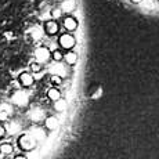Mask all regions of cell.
Listing matches in <instances>:
<instances>
[{
    "label": "cell",
    "mask_w": 159,
    "mask_h": 159,
    "mask_svg": "<svg viewBox=\"0 0 159 159\" xmlns=\"http://www.w3.org/2000/svg\"><path fill=\"white\" fill-rule=\"evenodd\" d=\"M36 140L32 137V134H22V136L18 139V145H20V148L21 149H24V151H26V152H29V151H32V149H35V147H36Z\"/></svg>",
    "instance_id": "1"
},
{
    "label": "cell",
    "mask_w": 159,
    "mask_h": 159,
    "mask_svg": "<svg viewBox=\"0 0 159 159\" xmlns=\"http://www.w3.org/2000/svg\"><path fill=\"white\" fill-rule=\"evenodd\" d=\"M35 58H36V62L46 64V62H48V61H50L51 51L48 50L47 47H38L35 50Z\"/></svg>",
    "instance_id": "2"
},
{
    "label": "cell",
    "mask_w": 159,
    "mask_h": 159,
    "mask_svg": "<svg viewBox=\"0 0 159 159\" xmlns=\"http://www.w3.org/2000/svg\"><path fill=\"white\" fill-rule=\"evenodd\" d=\"M58 43H60V46L62 48H65V50H71L73 46H75L76 40L69 33H62V35L60 36V39H58Z\"/></svg>",
    "instance_id": "3"
},
{
    "label": "cell",
    "mask_w": 159,
    "mask_h": 159,
    "mask_svg": "<svg viewBox=\"0 0 159 159\" xmlns=\"http://www.w3.org/2000/svg\"><path fill=\"white\" fill-rule=\"evenodd\" d=\"M18 80H20V84L22 87H30L33 84V82H35V78H33L32 73L29 72H22L20 76H18Z\"/></svg>",
    "instance_id": "4"
},
{
    "label": "cell",
    "mask_w": 159,
    "mask_h": 159,
    "mask_svg": "<svg viewBox=\"0 0 159 159\" xmlns=\"http://www.w3.org/2000/svg\"><path fill=\"white\" fill-rule=\"evenodd\" d=\"M13 102L15 105H20L24 107L28 104V96H26L25 91H15L14 96H13Z\"/></svg>",
    "instance_id": "5"
},
{
    "label": "cell",
    "mask_w": 159,
    "mask_h": 159,
    "mask_svg": "<svg viewBox=\"0 0 159 159\" xmlns=\"http://www.w3.org/2000/svg\"><path fill=\"white\" fill-rule=\"evenodd\" d=\"M58 24H57V21H54V20H48V21H46V24H44V32L47 33V35H56V33L58 32Z\"/></svg>",
    "instance_id": "6"
},
{
    "label": "cell",
    "mask_w": 159,
    "mask_h": 159,
    "mask_svg": "<svg viewBox=\"0 0 159 159\" xmlns=\"http://www.w3.org/2000/svg\"><path fill=\"white\" fill-rule=\"evenodd\" d=\"M58 125H60V122H58V119L56 116H47V118L44 119V126L47 130L50 131H54L58 129Z\"/></svg>",
    "instance_id": "7"
},
{
    "label": "cell",
    "mask_w": 159,
    "mask_h": 159,
    "mask_svg": "<svg viewBox=\"0 0 159 159\" xmlns=\"http://www.w3.org/2000/svg\"><path fill=\"white\" fill-rule=\"evenodd\" d=\"M64 26H65V29H68V30H75L78 28V21H76L73 17H66L65 20H64Z\"/></svg>",
    "instance_id": "8"
},
{
    "label": "cell",
    "mask_w": 159,
    "mask_h": 159,
    "mask_svg": "<svg viewBox=\"0 0 159 159\" xmlns=\"http://www.w3.org/2000/svg\"><path fill=\"white\" fill-rule=\"evenodd\" d=\"M65 73H66L65 68H64L60 62H56L53 66H51V75H57V76H61V78H62V76H65Z\"/></svg>",
    "instance_id": "9"
},
{
    "label": "cell",
    "mask_w": 159,
    "mask_h": 159,
    "mask_svg": "<svg viewBox=\"0 0 159 159\" xmlns=\"http://www.w3.org/2000/svg\"><path fill=\"white\" fill-rule=\"evenodd\" d=\"M64 60H65V62L68 65H75L76 61H78V56L73 51H68L66 54H64Z\"/></svg>",
    "instance_id": "10"
},
{
    "label": "cell",
    "mask_w": 159,
    "mask_h": 159,
    "mask_svg": "<svg viewBox=\"0 0 159 159\" xmlns=\"http://www.w3.org/2000/svg\"><path fill=\"white\" fill-rule=\"evenodd\" d=\"M47 97L51 101H57V100L61 98V93L57 87H51V89H48V91H47Z\"/></svg>",
    "instance_id": "11"
},
{
    "label": "cell",
    "mask_w": 159,
    "mask_h": 159,
    "mask_svg": "<svg viewBox=\"0 0 159 159\" xmlns=\"http://www.w3.org/2000/svg\"><path fill=\"white\" fill-rule=\"evenodd\" d=\"M76 4H75V0H64L62 2V6H61V8H62L64 11H66V13H71V11L75 10Z\"/></svg>",
    "instance_id": "12"
},
{
    "label": "cell",
    "mask_w": 159,
    "mask_h": 159,
    "mask_svg": "<svg viewBox=\"0 0 159 159\" xmlns=\"http://www.w3.org/2000/svg\"><path fill=\"white\" fill-rule=\"evenodd\" d=\"M13 151H14V147L10 143H3L0 145V154H3V155H10Z\"/></svg>",
    "instance_id": "13"
},
{
    "label": "cell",
    "mask_w": 159,
    "mask_h": 159,
    "mask_svg": "<svg viewBox=\"0 0 159 159\" xmlns=\"http://www.w3.org/2000/svg\"><path fill=\"white\" fill-rule=\"evenodd\" d=\"M54 108H56V111L58 112H62L66 109V101L65 100H57V101H54Z\"/></svg>",
    "instance_id": "14"
},
{
    "label": "cell",
    "mask_w": 159,
    "mask_h": 159,
    "mask_svg": "<svg viewBox=\"0 0 159 159\" xmlns=\"http://www.w3.org/2000/svg\"><path fill=\"white\" fill-rule=\"evenodd\" d=\"M42 116H43V112H42L40 109H33V111L30 112L29 118L32 119V120H35V122H39L42 119Z\"/></svg>",
    "instance_id": "15"
},
{
    "label": "cell",
    "mask_w": 159,
    "mask_h": 159,
    "mask_svg": "<svg viewBox=\"0 0 159 159\" xmlns=\"http://www.w3.org/2000/svg\"><path fill=\"white\" fill-rule=\"evenodd\" d=\"M30 134H32V137L36 140V141H40V140H44V131H43V130H40V129L33 130V133H30Z\"/></svg>",
    "instance_id": "16"
},
{
    "label": "cell",
    "mask_w": 159,
    "mask_h": 159,
    "mask_svg": "<svg viewBox=\"0 0 159 159\" xmlns=\"http://www.w3.org/2000/svg\"><path fill=\"white\" fill-rule=\"evenodd\" d=\"M51 58H53L56 62H60V61L64 60V54L61 50H54L53 53H51Z\"/></svg>",
    "instance_id": "17"
},
{
    "label": "cell",
    "mask_w": 159,
    "mask_h": 159,
    "mask_svg": "<svg viewBox=\"0 0 159 159\" xmlns=\"http://www.w3.org/2000/svg\"><path fill=\"white\" fill-rule=\"evenodd\" d=\"M17 130H18V125L17 123H10V125H7V127H6V131H8V133H15Z\"/></svg>",
    "instance_id": "18"
},
{
    "label": "cell",
    "mask_w": 159,
    "mask_h": 159,
    "mask_svg": "<svg viewBox=\"0 0 159 159\" xmlns=\"http://www.w3.org/2000/svg\"><path fill=\"white\" fill-rule=\"evenodd\" d=\"M30 69H32V72H40L42 71V64L32 62V64H30Z\"/></svg>",
    "instance_id": "19"
},
{
    "label": "cell",
    "mask_w": 159,
    "mask_h": 159,
    "mask_svg": "<svg viewBox=\"0 0 159 159\" xmlns=\"http://www.w3.org/2000/svg\"><path fill=\"white\" fill-rule=\"evenodd\" d=\"M50 80H51V83H53V84H61L62 78H61V76H57V75H51Z\"/></svg>",
    "instance_id": "20"
},
{
    "label": "cell",
    "mask_w": 159,
    "mask_h": 159,
    "mask_svg": "<svg viewBox=\"0 0 159 159\" xmlns=\"http://www.w3.org/2000/svg\"><path fill=\"white\" fill-rule=\"evenodd\" d=\"M8 119V112L4 108L0 109V120H7Z\"/></svg>",
    "instance_id": "21"
},
{
    "label": "cell",
    "mask_w": 159,
    "mask_h": 159,
    "mask_svg": "<svg viewBox=\"0 0 159 159\" xmlns=\"http://www.w3.org/2000/svg\"><path fill=\"white\" fill-rule=\"evenodd\" d=\"M32 36H33V39H40L42 38V32L39 29H33L32 30Z\"/></svg>",
    "instance_id": "22"
},
{
    "label": "cell",
    "mask_w": 159,
    "mask_h": 159,
    "mask_svg": "<svg viewBox=\"0 0 159 159\" xmlns=\"http://www.w3.org/2000/svg\"><path fill=\"white\" fill-rule=\"evenodd\" d=\"M6 133H7V131H6V127L3 126V125H0V140L6 136Z\"/></svg>",
    "instance_id": "23"
},
{
    "label": "cell",
    "mask_w": 159,
    "mask_h": 159,
    "mask_svg": "<svg viewBox=\"0 0 159 159\" xmlns=\"http://www.w3.org/2000/svg\"><path fill=\"white\" fill-rule=\"evenodd\" d=\"M14 159H28V158L24 157V155H17V157H15Z\"/></svg>",
    "instance_id": "24"
},
{
    "label": "cell",
    "mask_w": 159,
    "mask_h": 159,
    "mask_svg": "<svg viewBox=\"0 0 159 159\" xmlns=\"http://www.w3.org/2000/svg\"><path fill=\"white\" fill-rule=\"evenodd\" d=\"M53 15H54V17H60V10H56Z\"/></svg>",
    "instance_id": "25"
},
{
    "label": "cell",
    "mask_w": 159,
    "mask_h": 159,
    "mask_svg": "<svg viewBox=\"0 0 159 159\" xmlns=\"http://www.w3.org/2000/svg\"><path fill=\"white\" fill-rule=\"evenodd\" d=\"M131 2H134V3H141L143 0H131Z\"/></svg>",
    "instance_id": "26"
}]
</instances>
